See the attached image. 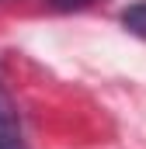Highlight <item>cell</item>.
I'll list each match as a JSON object with an SVG mask.
<instances>
[{
    "instance_id": "1",
    "label": "cell",
    "mask_w": 146,
    "mask_h": 149,
    "mask_svg": "<svg viewBox=\"0 0 146 149\" xmlns=\"http://www.w3.org/2000/svg\"><path fill=\"white\" fill-rule=\"evenodd\" d=\"M0 149H28L18 104H14V97L4 83H0Z\"/></svg>"
},
{
    "instance_id": "3",
    "label": "cell",
    "mask_w": 146,
    "mask_h": 149,
    "mask_svg": "<svg viewBox=\"0 0 146 149\" xmlns=\"http://www.w3.org/2000/svg\"><path fill=\"white\" fill-rule=\"evenodd\" d=\"M52 7H59V10H73V7H84V3H91V0H49Z\"/></svg>"
},
{
    "instance_id": "2",
    "label": "cell",
    "mask_w": 146,
    "mask_h": 149,
    "mask_svg": "<svg viewBox=\"0 0 146 149\" xmlns=\"http://www.w3.org/2000/svg\"><path fill=\"white\" fill-rule=\"evenodd\" d=\"M122 24H125L132 35L146 38V0H143V3H136V7H129V10L122 14Z\"/></svg>"
}]
</instances>
